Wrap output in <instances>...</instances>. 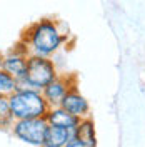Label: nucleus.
<instances>
[{
	"mask_svg": "<svg viewBox=\"0 0 145 147\" xmlns=\"http://www.w3.org/2000/svg\"><path fill=\"white\" fill-rule=\"evenodd\" d=\"M27 57L28 55H23L10 49L7 54H3V62H2V69L5 72H9L10 75H13L15 79H20V77H25V72H27Z\"/></svg>",
	"mask_w": 145,
	"mask_h": 147,
	"instance_id": "nucleus-8",
	"label": "nucleus"
},
{
	"mask_svg": "<svg viewBox=\"0 0 145 147\" xmlns=\"http://www.w3.org/2000/svg\"><path fill=\"white\" fill-rule=\"evenodd\" d=\"M48 127L45 117H35V119H18L13 120L12 124V134L25 142L28 146L42 147L44 137H45V130Z\"/></svg>",
	"mask_w": 145,
	"mask_h": 147,
	"instance_id": "nucleus-4",
	"label": "nucleus"
},
{
	"mask_svg": "<svg viewBox=\"0 0 145 147\" xmlns=\"http://www.w3.org/2000/svg\"><path fill=\"white\" fill-rule=\"evenodd\" d=\"M9 104L15 120L44 117L48 110V104L44 99L42 90H15L9 95Z\"/></svg>",
	"mask_w": 145,
	"mask_h": 147,
	"instance_id": "nucleus-2",
	"label": "nucleus"
},
{
	"mask_svg": "<svg viewBox=\"0 0 145 147\" xmlns=\"http://www.w3.org/2000/svg\"><path fill=\"white\" fill-rule=\"evenodd\" d=\"M70 137H72V130L57 127V125H48L45 130L42 147H65V144L70 140Z\"/></svg>",
	"mask_w": 145,
	"mask_h": 147,
	"instance_id": "nucleus-10",
	"label": "nucleus"
},
{
	"mask_svg": "<svg viewBox=\"0 0 145 147\" xmlns=\"http://www.w3.org/2000/svg\"><path fill=\"white\" fill-rule=\"evenodd\" d=\"M65 147H85L83 146V144H82L80 140H77V139L73 137H70V140H68V142H67V144H65Z\"/></svg>",
	"mask_w": 145,
	"mask_h": 147,
	"instance_id": "nucleus-13",
	"label": "nucleus"
},
{
	"mask_svg": "<svg viewBox=\"0 0 145 147\" xmlns=\"http://www.w3.org/2000/svg\"><path fill=\"white\" fill-rule=\"evenodd\" d=\"M72 136L77 140H80L85 147H97V132H95V124L89 117L80 119L77 127L72 130Z\"/></svg>",
	"mask_w": 145,
	"mask_h": 147,
	"instance_id": "nucleus-9",
	"label": "nucleus"
},
{
	"mask_svg": "<svg viewBox=\"0 0 145 147\" xmlns=\"http://www.w3.org/2000/svg\"><path fill=\"white\" fill-rule=\"evenodd\" d=\"M68 30H64V24L60 20L42 18L38 22L30 24L22 38L27 44L28 54L40 57H54L68 40Z\"/></svg>",
	"mask_w": 145,
	"mask_h": 147,
	"instance_id": "nucleus-1",
	"label": "nucleus"
},
{
	"mask_svg": "<svg viewBox=\"0 0 145 147\" xmlns=\"http://www.w3.org/2000/svg\"><path fill=\"white\" fill-rule=\"evenodd\" d=\"M57 75H58V69L52 57H40V55H28L27 57L25 77L37 90H42Z\"/></svg>",
	"mask_w": 145,
	"mask_h": 147,
	"instance_id": "nucleus-3",
	"label": "nucleus"
},
{
	"mask_svg": "<svg viewBox=\"0 0 145 147\" xmlns=\"http://www.w3.org/2000/svg\"><path fill=\"white\" fill-rule=\"evenodd\" d=\"M17 90V79L3 69H0V95L9 97Z\"/></svg>",
	"mask_w": 145,
	"mask_h": 147,
	"instance_id": "nucleus-11",
	"label": "nucleus"
},
{
	"mask_svg": "<svg viewBox=\"0 0 145 147\" xmlns=\"http://www.w3.org/2000/svg\"><path fill=\"white\" fill-rule=\"evenodd\" d=\"M2 62H3V54L0 52V69H2Z\"/></svg>",
	"mask_w": 145,
	"mask_h": 147,
	"instance_id": "nucleus-14",
	"label": "nucleus"
},
{
	"mask_svg": "<svg viewBox=\"0 0 145 147\" xmlns=\"http://www.w3.org/2000/svg\"><path fill=\"white\" fill-rule=\"evenodd\" d=\"M48 125H57V127H64L67 130H73L77 127V124L80 122L79 117L72 115L70 112H67L64 107L60 105H54V107H48L47 114L44 115Z\"/></svg>",
	"mask_w": 145,
	"mask_h": 147,
	"instance_id": "nucleus-7",
	"label": "nucleus"
},
{
	"mask_svg": "<svg viewBox=\"0 0 145 147\" xmlns=\"http://www.w3.org/2000/svg\"><path fill=\"white\" fill-rule=\"evenodd\" d=\"M60 107H64L67 112H70L72 115L83 119L90 115V104L85 99V95H82L80 90L77 89V85H73L70 90L64 95V99L58 104Z\"/></svg>",
	"mask_w": 145,
	"mask_h": 147,
	"instance_id": "nucleus-6",
	"label": "nucleus"
},
{
	"mask_svg": "<svg viewBox=\"0 0 145 147\" xmlns=\"http://www.w3.org/2000/svg\"><path fill=\"white\" fill-rule=\"evenodd\" d=\"M13 115L10 110L9 97L0 95V129H10L13 124Z\"/></svg>",
	"mask_w": 145,
	"mask_h": 147,
	"instance_id": "nucleus-12",
	"label": "nucleus"
},
{
	"mask_svg": "<svg viewBox=\"0 0 145 147\" xmlns=\"http://www.w3.org/2000/svg\"><path fill=\"white\" fill-rule=\"evenodd\" d=\"M73 85H77V80L72 75H57L52 82H48L42 89V95L47 100L48 107H54V105H58L60 100L64 99V95L72 89Z\"/></svg>",
	"mask_w": 145,
	"mask_h": 147,
	"instance_id": "nucleus-5",
	"label": "nucleus"
}]
</instances>
